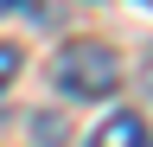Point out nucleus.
I'll list each match as a JSON object with an SVG mask.
<instances>
[{"mask_svg":"<svg viewBox=\"0 0 153 147\" xmlns=\"http://www.w3.org/2000/svg\"><path fill=\"white\" fill-rule=\"evenodd\" d=\"M147 7H153V0H147Z\"/></svg>","mask_w":153,"mask_h":147,"instance_id":"nucleus-6","label":"nucleus"},{"mask_svg":"<svg viewBox=\"0 0 153 147\" xmlns=\"http://www.w3.org/2000/svg\"><path fill=\"white\" fill-rule=\"evenodd\" d=\"M51 83L64 96H76V102H102V96L121 90V58L102 39H76V45H64L51 58Z\"/></svg>","mask_w":153,"mask_h":147,"instance_id":"nucleus-1","label":"nucleus"},{"mask_svg":"<svg viewBox=\"0 0 153 147\" xmlns=\"http://www.w3.org/2000/svg\"><path fill=\"white\" fill-rule=\"evenodd\" d=\"M147 77H153V64H147Z\"/></svg>","mask_w":153,"mask_h":147,"instance_id":"nucleus-5","label":"nucleus"},{"mask_svg":"<svg viewBox=\"0 0 153 147\" xmlns=\"http://www.w3.org/2000/svg\"><path fill=\"white\" fill-rule=\"evenodd\" d=\"M0 13H32V19H38L45 7H38V0H0Z\"/></svg>","mask_w":153,"mask_h":147,"instance_id":"nucleus-4","label":"nucleus"},{"mask_svg":"<svg viewBox=\"0 0 153 147\" xmlns=\"http://www.w3.org/2000/svg\"><path fill=\"white\" fill-rule=\"evenodd\" d=\"M89 147H153V141H147V122L134 115V109H115V115L89 134Z\"/></svg>","mask_w":153,"mask_h":147,"instance_id":"nucleus-2","label":"nucleus"},{"mask_svg":"<svg viewBox=\"0 0 153 147\" xmlns=\"http://www.w3.org/2000/svg\"><path fill=\"white\" fill-rule=\"evenodd\" d=\"M13 77H19V45H0V96H7Z\"/></svg>","mask_w":153,"mask_h":147,"instance_id":"nucleus-3","label":"nucleus"}]
</instances>
